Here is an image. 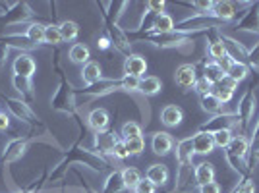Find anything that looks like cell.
Listing matches in <instances>:
<instances>
[{
    "instance_id": "obj_1",
    "label": "cell",
    "mask_w": 259,
    "mask_h": 193,
    "mask_svg": "<svg viewBox=\"0 0 259 193\" xmlns=\"http://www.w3.org/2000/svg\"><path fill=\"white\" fill-rule=\"evenodd\" d=\"M74 162H79V164H83V166H89L91 170H95V172H105L107 168H110V162H108L103 155H99L97 151H93V149L81 147L79 141H77V143H74V147L64 155V159L58 162L53 170L49 172L47 182H58L60 178H64L66 170H68L70 164H74Z\"/></svg>"
},
{
    "instance_id": "obj_2",
    "label": "cell",
    "mask_w": 259,
    "mask_h": 193,
    "mask_svg": "<svg viewBox=\"0 0 259 193\" xmlns=\"http://www.w3.org/2000/svg\"><path fill=\"white\" fill-rule=\"evenodd\" d=\"M138 89H140V79H136V77H130V75H124L120 79H107V77H103V79H99L97 83H93V85H85L83 89H76V99L89 101V99L112 95L116 91L136 93Z\"/></svg>"
},
{
    "instance_id": "obj_3",
    "label": "cell",
    "mask_w": 259,
    "mask_h": 193,
    "mask_svg": "<svg viewBox=\"0 0 259 193\" xmlns=\"http://www.w3.org/2000/svg\"><path fill=\"white\" fill-rule=\"evenodd\" d=\"M54 68L58 70L60 81H58V87H56L54 95L51 96V107H53V110H56V112H62V114H68V116H74L76 120H79L77 118L76 89L68 81V77L64 75V72L60 70L58 54H54Z\"/></svg>"
},
{
    "instance_id": "obj_4",
    "label": "cell",
    "mask_w": 259,
    "mask_h": 193,
    "mask_svg": "<svg viewBox=\"0 0 259 193\" xmlns=\"http://www.w3.org/2000/svg\"><path fill=\"white\" fill-rule=\"evenodd\" d=\"M195 33H184V31H168V33H159V31H147V33H130V41L132 39H141V41H149L153 46L157 49H180L188 43Z\"/></svg>"
},
{
    "instance_id": "obj_5",
    "label": "cell",
    "mask_w": 259,
    "mask_h": 193,
    "mask_svg": "<svg viewBox=\"0 0 259 193\" xmlns=\"http://www.w3.org/2000/svg\"><path fill=\"white\" fill-rule=\"evenodd\" d=\"M255 107H257V96H255V91H253V85H249L246 89V93L242 95L240 103H238V129L242 135L248 133L249 126H251V120H253V114H255Z\"/></svg>"
},
{
    "instance_id": "obj_6",
    "label": "cell",
    "mask_w": 259,
    "mask_h": 193,
    "mask_svg": "<svg viewBox=\"0 0 259 193\" xmlns=\"http://www.w3.org/2000/svg\"><path fill=\"white\" fill-rule=\"evenodd\" d=\"M0 99L6 103V108L10 110V114L16 120H20L23 124H29V126H43L41 118L31 110V105H27L20 96L14 99V96H6L4 93H0Z\"/></svg>"
},
{
    "instance_id": "obj_7",
    "label": "cell",
    "mask_w": 259,
    "mask_h": 193,
    "mask_svg": "<svg viewBox=\"0 0 259 193\" xmlns=\"http://www.w3.org/2000/svg\"><path fill=\"white\" fill-rule=\"evenodd\" d=\"M33 141H39L37 135H31V137H14L6 143L4 147V153H2V166L4 168H10L14 162H18L25 155V151L29 149Z\"/></svg>"
},
{
    "instance_id": "obj_8",
    "label": "cell",
    "mask_w": 259,
    "mask_h": 193,
    "mask_svg": "<svg viewBox=\"0 0 259 193\" xmlns=\"http://www.w3.org/2000/svg\"><path fill=\"white\" fill-rule=\"evenodd\" d=\"M33 18H35V12L29 6V2L20 0L6 14H0V23L2 25H20V23L31 22Z\"/></svg>"
},
{
    "instance_id": "obj_9",
    "label": "cell",
    "mask_w": 259,
    "mask_h": 193,
    "mask_svg": "<svg viewBox=\"0 0 259 193\" xmlns=\"http://www.w3.org/2000/svg\"><path fill=\"white\" fill-rule=\"evenodd\" d=\"M105 35L110 39L114 51H118L124 58H128L130 54H132V41H130L128 33L124 31L118 23L105 22Z\"/></svg>"
},
{
    "instance_id": "obj_10",
    "label": "cell",
    "mask_w": 259,
    "mask_h": 193,
    "mask_svg": "<svg viewBox=\"0 0 259 193\" xmlns=\"http://www.w3.org/2000/svg\"><path fill=\"white\" fill-rule=\"evenodd\" d=\"M238 128V116L236 112L234 114H230V112H221V114H217L213 118L205 122L203 126H201V131H207V133H215V131H221V129H234Z\"/></svg>"
},
{
    "instance_id": "obj_11",
    "label": "cell",
    "mask_w": 259,
    "mask_h": 193,
    "mask_svg": "<svg viewBox=\"0 0 259 193\" xmlns=\"http://www.w3.org/2000/svg\"><path fill=\"white\" fill-rule=\"evenodd\" d=\"M221 39V43L225 44V51H227V56H230L234 62H240V64H248V49L244 46V44L236 41V39H232V37H228V35H221L219 37ZM249 68V66H248Z\"/></svg>"
},
{
    "instance_id": "obj_12",
    "label": "cell",
    "mask_w": 259,
    "mask_h": 193,
    "mask_svg": "<svg viewBox=\"0 0 259 193\" xmlns=\"http://www.w3.org/2000/svg\"><path fill=\"white\" fill-rule=\"evenodd\" d=\"M234 29L236 31L259 33V2H251L249 10L242 16V20H238Z\"/></svg>"
},
{
    "instance_id": "obj_13",
    "label": "cell",
    "mask_w": 259,
    "mask_h": 193,
    "mask_svg": "<svg viewBox=\"0 0 259 193\" xmlns=\"http://www.w3.org/2000/svg\"><path fill=\"white\" fill-rule=\"evenodd\" d=\"M147 74V60L141 54H130L128 58H124V75L141 79Z\"/></svg>"
},
{
    "instance_id": "obj_14",
    "label": "cell",
    "mask_w": 259,
    "mask_h": 193,
    "mask_svg": "<svg viewBox=\"0 0 259 193\" xmlns=\"http://www.w3.org/2000/svg\"><path fill=\"white\" fill-rule=\"evenodd\" d=\"M194 141L192 137H184L176 143V162L178 168H192V161H194Z\"/></svg>"
},
{
    "instance_id": "obj_15",
    "label": "cell",
    "mask_w": 259,
    "mask_h": 193,
    "mask_svg": "<svg viewBox=\"0 0 259 193\" xmlns=\"http://www.w3.org/2000/svg\"><path fill=\"white\" fill-rule=\"evenodd\" d=\"M12 70H14V75H22V77H29L31 79L33 74L37 72V64H35L31 54L20 53L14 58V62H12Z\"/></svg>"
},
{
    "instance_id": "obj_16",
    "label": "cell",
    "mask_w": 259,
    "mask_h": 193,
    "mask_svg": "<svg viewBox=\"0 0 259 193\" xmlns=\"http://www.w3.org/2000/svg\"><path fill=\"white\" fill-rule=\"evenodd\" d=\"M174 81L176 85H180L184 91H190L194 89L195 81H197V72H195V66L194 64H182L176 68L174 72Z\"/></svg>"
},
{
    "instance_id": "obj_17",
    "label": "cell",
    "mask_w": 259,
    "mask_h": 193,
    "mask_svg": "<svg viewBox=\"0 0 259 193\" xmlns=\"http://www.w3.org/2000/svg\"><path fill=\"white\" fill-rule=\"evenodd\" d=\"M225 155L228 157H234V159H240V161H246L248 162V155H249V137L238 133L232 137L230 145L225 149Z\"/></svg>"
},
{
    "instance_id": "obj_18",
    "label": "cell",
    "mask_w": 259,
    "mask_h": 193,
    "mask_svg": "<svg viewBox=\"0 0 259 193\" xmlns=\"http://www.w3.org/2000/svg\"><path fill=\"white\" fill-rule=\"evenodd\" d=\"M122 139L116 131H103V133H97L95 135V149L99 155H112V149H114V145L118 143V141Z\"/></svg>"
},
{
    "instance_id": "obj_19",
    "label": "cell",
    "mask_w": 259,
    "mask_h": 193,
    "mask_svg": "<svg viewBox=\"0 0 259 193\" xmlns=\"http://www.w3.org/2000/svg\"><path fill=\"white\" fill-rule=\"evenodd\" d=\"M151 149L159 157H166L174 149V139L168 131H155L151 137Z\"/></svg>"
},
{
    "instance_id": "obj_20",
    "label": "cell",
    "mask_w": 259,
    "mask_h": 193,
    "mask_svg": "<svg viewBox=\"0 0 259 193\" xmlns=\"http://www.w3.org/2000/svg\"><path fill=\"white\" fill-rule=\"evenodd\" d=\"M192 141H194L195 155H211V153L215 151L213 133H207V131H201V129H197L194 135H192Z\"/></svg>"
},
{
    "instance_id": "obj_21",
    "label": "cell",
    "mask_w": 259,
    "mask_h": 193,
    "mask_svg": "<svg viewBox=\"0 0 259 193\" xmlns=\"http://www.w3.org/2000/svg\"><path fill=\"white\" fill-rule=\"evenodd\" d=\"M236 4L234 2H215L213 4V10H211V16L219 20L221 23H230L234 22V18H236Z\"/></svg>"
},
{
    "instance_id": "obj_22",
    "label": "cell",
    "mask_w": 259,
    "mask_h": 193,
    "mask_svg": "<svg viewBox=\"0 0 259 193\" xmlns=\"http://www.w3.org/2000/svg\"><path fill=\"white\" fill-rule=\"evenodd\" d=\"M12 85L16 89V93L20 95L22 101L27 105H31L35 101V91H33V83L29 77H22V75H12Z\"/></svg>"
},
{
    "instance_id": "obj_23",
    "label": "cell",
    "mask_w": 259,
    "mask_h": 193,
    "mask_svg": "<svg viewBox=\"0 0 259 193\" xmlns=\"http://www.w3.org/2000/svg\"><path fill=\"white\" fill-rule=\"evenodd\" d=\"M87 124H89V128L93 129L95 133H103V131H107L108 129L110 116H108V112L105 110V108H95V110L89 112Z\"/></svg>"
},
{
    "instance_id": "obj_24",
    "label": "cell",
    "mask_w": 259,
    "mask_h": 193,
    "mask_svg": "<svg viewBox=\"0 0 259 193\" xmlns=\"http://www.w3.org/2000/svg\"><path fill=\"white\" fill-rule=\"evenodd\" d=\"M168 176L170 172L164 164H151L147 172H145V178L155 185V187H164L166 182H168Z\"/></svg>"
},
{
    "instance_id": "obj_25",
    "label": "cell",
    "mask_w": 259,
    "mask_h": 193,
    "mask_svg": "<svg viewBox=\"0 0 259 193\" xmlns=\"http://www.w3.org/2000/svg\"><path fill=\"white\" fill-rule=\"evenodd\" d=\"M209 182H215V166L211 162H199L194 168V183L195 187L205 185Z\"/></svg>"
},
{
    "instance_id": "obj_26",
    "label": "cell",
    "mask_w": 259,
    "mask_h": 193,
    "mask_svg": "<svg viewBox=\"0 0 259 193\" xmlns=\"http://www.w3.org/2000/svg\"><path fill=\"white\" fill-rule=\"evenodd\" d=\"M184 120V110L176 105H166V107L161 110V122L166 126V128H176L180 126Z\"/></svg>"
},
{
    "instance_id": "obj_27",
    "label": "cell",
    "mask_w": 259,
    "mask_h": 193,
    "mask_svg": "<svg viewBox=\"0 0 259 193\" xmlns=\"http://www.w3.org/2000/svg\"><path fill=\"white\" fill-rule=\"evenodd\" d=\"M0 41L8 44L10 49H20V51H33L37 49V44H33L23 33H8V35H0Z\"/></svg>"
},
{
    "instance_id": "obj_28",
    "label": "cell",
    "mask_w": 259,
    "mask_h": 193,
    "mask_svg": "<svg viewBox=\"0 0 259 193\" xmlns=\"http://www.w3.org/2000/svg\"><path fill=\"white\" fill-rule=\"evenodd\" d=\"M140 91L143 96H155L162 91V81L157 75H145L140 79Z\"/></svg>"
},
{
    "instance_id": "obj_29",
    "label": "cell",
    "mask_w": 259,
    "mask_h": 193,
    "mask_svg": "<svg viewBox=\"0 0 259 193\" xmlns=\"http://www.w3.org/2000/svg\"><path fill=\"white\" fill-rule=\"evenodd\" d=\"M124 189H126V183L122 178V170H112L107 176L101 193H122Z\"/></svg>"
},
{
    "instance_id": "obj_30",
    "label": "cell",
    "mask_w": 259,
    "mask_h": 193,
    "mask_svg": "<svg viewBox=\"0 0 259 193\" xmlns=\"http://www.w3.org/2000/svg\"><path fill=\"white\" fill-rule=\"evenodd\" d=\"M259 164V120L253 128V133L249 137V155H248V172L251 174L253 168Z\"/></svg>"
},
{
    "instance_id": "obj_31",
    "label": "cell",
    "mask_w": 259,
    "mask_h": 193,
    "mask_svg": "<svg viewBox=\"0 0 259 193\" xmlns=\"http://www.w3.org/2000/svg\"><path fill=\"white\" fill-rule=\"evenodd\" d=\"M81 79H83L85 85L97 83L99 79H103V70H101V66H99L97 62H93V60H89L85 66H81Z\"/></svg>"
},
{
    "instance_id": "obj_32",
    "label": "cell",
    "mask_w": 259,
    "mask_h": 193,
    "mask_svg": "<svg viewBox=\"0 0 259 193\" xmlns=\"http://www.w3.org/2000/svg\"><path fill=\"white\" fill-rule=\"evenodd\" d=\"M23 35H25L33 44L41 46V44H45V23H39V22L27 23V27H25Z\"/></svg>"
},
{
    "instance_id": "obj_33",
    "label": "cell",
    "mask_w": 259,
    "mask_h": 193,
    "mask_svg": "<svg viewBox=\"0 0 259 193\" xmlns=\"http://www.w3.org/2000/svg\"><path fill=\"white\" fill-rule=\"evenodd\" d=\"M68 56H70V60H72L74 64L85 66L87 62H89V58H91V51H89V46H87V44L76 43V44H72V49H70Z\"/></svg>"
},
{
    "instance_id": "obj_34",
    "label": "cell",
    "mask_w": 259,
    "mask_h": 193,
    "mask_svg": "<svg viewBox=\"0 0 259 193\" xmlns=\"http://www.w3.org/2000/svg\"><path fill=\"white\" fill-rule=\"evenodd\" d=\"M225 75L227 74L223 72V68L219 66V62H213V60H211V62H205V66H203V77H205L211 85L221 83Z\"/></svg>"
},
{
    "instance_id": "obj_35",
    "label": "cell",
    "mask_w": 259,
    "mask_h": 193,
    "mask_svg": "<svg viewBox=\"0 0 259 193\" xmlns=\"http://www.w3.org/2000/svg\"><path fill=\"white\" fill-rule=\"evenodd\" d=\"M199 105H201V108L205 110L207 114H213V116L221 114V112H223V107H225L213 93H207V95L199 96Z\"/></svg>"
},
{
    "instance_id": "obj_36",
    "label": "cell",
    "mask_w": 259,
    "mask_h": 193,
    "mask_svg": "<svg viewBox=\"0 0 259 193\" xmlns=\"http://www.w3.org/2000/svg\"><path fill=\"white\" fill-rule=\"evenodd\" d=\"M60 35H62V41H76L77 35H79V25H77L76 22H70V20H66V22H62L60 25Z\"/></svg>"
},
{
    "instance_id": "obj_37",
    "label": "cell",
    "mask_w": 259,
    "mask_h": 193,
    "mask_svg": "<svg viewBox=\"0 0 259 193\" xmlns=\"http://www.w3.org/2000/svg\"><path fill=\"white\" fill-rule=\"evenodd\" d=\"M122 178H124V183H126V189H134V187L143 180L141 172L138 170V168H134V166L124 168V170H122Z\"/></svg>"
},
{
    "instance_id": "obj_38",
    "label": "cell",
    "mask_w": 259,
    "mask_h": 193,
    "mask_svg": "<svg viewBox=\"0 0 259 193\" xmlns=\"http://www.w3.org/2000/svg\"><path fill=\"white\" fill-rule=\"evenodd\" d=\"M153 31H159V33H168L174 31V20L172 16H168L166 12L157 16L155 18V23H153Z\"/></svg>"
},
{
    "instance_id": "obj_39",
    "label": "cell",
    "mask_w": 259,
    "mask_h": 193,
    "mask_svg": "<svg viewBox=\"0 0 259 193\" xmlns=\"http://www.w3.org/2000/svg\"><path fill=\"white\" fill-rule=\"evenodd\" d=\"M64 43L62 41V35H60V27L56 25V23H49V25H45V44H56Z\"/></svg>"
},
{
    "instance_id": "obj_40",
    "label": "cell",
    "mask_w": 259,
    "mask_h": 193,
    "mask_svg": "<svg viewBox=\"0 0 259 193\" xmlns=\"http://www.w3.org/2000/svg\"><path fill=\"white\" fill-rule=\"evenodd\" d=\"M120 137L122 141H128V139H136V137H141V126L138 122H126L122 129H120Z\"/></svg>"
},
{
    "instance_id": "obj_41",
    "label": "cell",
    "mask_w": 259,
    "mask_h": 193,
    "mask_svg": "<svg viewBox=\"0 0 259 193\" xmlns=\"http://www.w3.org/2000/svg\"><path fill=\"white\" fill-rule=\"evenodd\" d=\"M207 54L213 58V62H219L221 58H225L227 56V51H225V44L221 43V39L215 37V39H211V43L207 44Z\"/></svg>"
},
{
    "instance_id": "obj_42",
    "label": "cell",
    "mask_w": 259,
    "mask_h": 193,
    "mask_svg": "<svg viewBox=\"0 0 259 193\" xmlns=\"http://www.w3.org/2000/svg\"><path fill=\"white\" fill-rule=\"evenodd\" d=\"M249 74V68L248 64H240V62H234V64L230 66V70L227 72V75L230 77V79H234V81H244L246 77H248Z\"/></svg>"
},
{
    "instance_id": "obj_43",
    "label": "cell",
    "mask_w": 259,
    "mask_h": 193,
    "mask_svg": "<svg viewBox=\"0 0 259 193\" xmlns=\"http://www.w3.org/2000/svg\"><path fill=\"white\" fill-rule=\"evenodd\" d=\"M234 137L232 129H221V131H215L213 133V141H215V147H221V149H227L230 145V141Z\"/></svg>"
},
{
    "instance_id": "obj_44",
    "label": "cell",
    "mask_w": 259,
    "mask_h": 193,
    "mask_svg": "<svg viewBox=\"0 0 259 193\" xmlns=\"http://www.w3.org/2000/svg\"><path fill=\"white\" fill-rule=\"evenodd\" d=\"M126 143V149H128L130 157H140L141 153L145 151V139L143 137H136V139H128Z\"/></svg>"
},
{
    "instance_id": "obj_45",
    "label": "cell",
    "mask_w": 259,
    "mask_h": 193,
    "mask_svg": "<svg viewBox=\"0 0 259 193\" xmlns=\"http://www.w3.org/2000/svg\"><path fill=\"white\" fill-rule=\"evenodd\" d=\"M184 4L194 8L195 14H211L215 2H211V0H192V2H184Z\"/></svg>"
},
{
    "instance_id": "obj_46",
    "label": "cell",
    "mask_w": 259,
    "mask_h": 193,
    "mask_svg": "<svg viewBox=\"0 0 259 193\" xmlns=\"http://www.w3.org/2000/svg\"><path fill=\"white\" fill-rule=\"evenodd\" d=\"M232 193H255V183L251 180V176H242V180L236 183Z\"/></svg>"
},
{
    "instance_id": "obj_47",
    "label": "cell",
    "mask_w": 259,
    "mask_h": 193,
    "mask_svg": "<svg viewBox=\"0 0 259 193\" xmlns=\"http://www.w3.org/2000/svg\"><path fill=\"white\" fill-rule=\"evenodd\" d=\"M213 95L223 103V105H227V103H230L232 101V96H234V93L230 91V89H227V87H223L221 83H217V85H213V91H211Z\"/></svg>"
},
{
    "instance_id": "obj_48",
    "label": "cell",
    "mask_w": 259,
    "mask_h": 193,
    "mask_svg": "<svg viewBox=\"0 0 259 193\" xmlns=\"http://www.w3.org/2000/svg\"><path fill=\"white\" fill-rule=\"evenodd\" d=\"M164 8H166V2L164 0H149V2H145V10H149L155 16L164 14Z\"/></svg>"
},
{
    "instance_id": "obj_49",
    "label": "cell",
    "mask_w": 259,
    "mask_h": 193,
    "mask_svg": "<svg viewBox=\"0 0 259 193\" xmlns=\"http://www.w3.org/2000/svg\"><path fill=\"white\" fill-rule=\"evenodd\" d=\"M194 89L197 91V93H199V96H201V95H207V93H211V91H213V85H211V83L207 81L205 77L201 75V77H197V81H195Z\"/></svg>"
},
{
    "instance_id": "obj_50",
    "label": "cell",
    "mask_w": 259,
    "mask_h": 193,
    "mask_svg": "<svg viewBox=\"0 0 259 193\" xmlns=\"http://www.w3.org/2000/svg\"><path fill=\"white\" fill-rule=\"evenodd\" d=\"M112 157L114 159H118V161H124V159H128V149H126V143L120 139L116 145H114V149H112Z\"/></svg>"
},
{
    "instance_id": "obj_51",
    "label": "cell",
    "mask_w": 259,
    "mask_h": 193,
    "mask_svg": "<svg viewBox=\"0 0 259 193\" xmlns=\"http://www.w3.org/2000/svg\"><path fill=\"white\" fill-rule=\"evenodd\" d=\"M155 191H157V187H155L147 178H143V180L134 187V193H155Z\"/></svg>"
},
{
    "instance_id": "obj_52",
    "label": "cell",
    "mask_w": 259,
    "mask_h": 193,
    "mask_svg": "<svg viewBox=\"0 0 259 193\" xmlns=\"http://www.w3.org/2000/svg\"><path fill=\"white\" fill-rule=\"evenodd\" d=\"M248 66L259 72V43L248 53Z\"/></svg>"
},
{
    "instance_id": "obj_53",
    "label": "cell",
    "mask_w": 259,
    "mask_h": 193,
    "mask_svg": "<svg viewBox=\"0 0 259 193\" xmlns=\"http://www.w3.org/2000/svg\"><path fill=\"white\" fill-rule=\"evenodd\" d=\"M47 178H49V172L45 170V174H43V178H41V180H37L31 187H23V189H20V193H39V189H41V187L45 185V182H47Z\"/></svg>"
},
{
    "instance_id": "obj_54",
    "label": "cell",
    "mask_w": 259,
    "mask_h": 193,
    "mask_svg": "<svg viewBox=\"0 0 259 193\" xmlns=\"http://www.w3.org/2000/svg\"><path fill=\"white\" fill-rule=\"evenodd\" d=\"M8 53H10V46L4 41H0V72L4 70V66L8 62Z\"/></svg>"
},
{
    "instance_id": "obj_55",
    "label": "cell",
    "mask_w": 259,
    "mask_h": 193,
    "mask_svg": "<svg viewBox=\"0 0 259 193\" xmlns=\"http://www.w3.org/2000/svg\"><path fill=\"white\" fill-rule=\"evenodd\" d=\"M197 189H199V193H221V183L209 182V183H205V185H199Z\"/></svg>"
},
{
    "instance_id": "obj_56",
    "label": "cell",
    "mask_w": 259,
    "mask_h": 193,
    "mask_svg": "<svg viewBox=\"0 0 259 193\" xmlns=\"http://www.w3.org/2000/svg\"><path fill=\"white\" fill-rule=\"evenodd\" d=\"M112 46V43H110V39H108L107 35H103V37H99L97 39V49L99 51H108Z\"/></svg>"
},
{
    "instance_id": "obj_57",
    "label": "cell",
    "mask_w": 259,
    "mask_h": 193,
    "mask_svg": "<svg viewBox=\"0 0 259 193\" xmlns=\"http://www.w3.org/2000/svg\"><path fill=\"white\" fill-rule=\"evenodd\" d=\"M221 85L227 87V89H230V91L234 93V91L238 89V81H234V79H230L228 75H225V77H223V81H221Z\"/></svg>"
},
{
    "instance_id": "obj_58",
    "label": "cell",
    "mask_w": 259,
    "mask_h": 193,
    "mask_svg": "<svg viewBox=\"0 0 259 193\" xmlns=\"http://www.w3.org/2000/svg\"><path fill=\"white\" fill-rule=\"evenodd\" d=\"M232 64H234V60H232L230 56H225V58H221V60H219V66L223 68V72H225V74L230 70V66H232Z\"/></svg>"
},
{
    "instance_id": "obj_59",
    "label": "cell",
    "mask_w": 259,
    "mask_h": 193,
    "mask_svg": "<svg viewBox=\"0 0 259 193\" xmlns=\"http://www.w3.org/2000/svg\"><path fill=\"white\" fill-rule=\"evenodd\" d=\"M8 126H10V116L4 114V112H0V131H6Z\"/></svg>"
},
{
    "instance_id": "obj_60",
    "label": "cell",
    "mask_w": 259,
    "mask_h": 193,
    "mask_svg": "<svg viewBox=\"0 0 259 193\" xmlns=\"http://www.w3.org/2000/svg\"><path fill=\"white\" fill-rule=\"evenodd\" d=\"M77 176L81 178V174H79V172H77ZM81 189H83L85 193H99L97 189H93V187H91V185H89V183H87L85 180H83V178H81Z\"/></svg>"
},
{
    "instance_id": "obj_61",
    "label": "cell",
    "mask_w": 259,
    "mask_h": 193,
    "mask_svg": "<svg viewBox=\"0 0 259 193\" xmlns=\"http://www.w3.org/2000/svg\"><path fill=\"white\" fill-rule=\"evenodd\" d=\"M16 193H20V191H16Z\"/></svg>"
}]
</instances>
